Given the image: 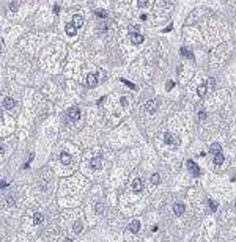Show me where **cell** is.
Masks as SVG:
<instances>
[{
  "label": "cell",
  "instance_id": "cell-10",
  "mask_svg": "<svg viewBox=\"0 0 236 242\" xmlns=\"http://www.w3.org/2000/svg\"><path fill=\"white\" fill-rule=\"evenodd\" d=\"M143 189V181L140 179V178H137V179H134V182H132V190L135 192V193H139L140 190Z\"/></svg>",
  "mask_w": 236,
  "mask_h": 242
},
{
  "label": "cell",
  "instance_id": "cell-15",
  "mask_svg": "<svg viewBox=\"0 0 236 242\" xmlns=\"http://www.w3.org/2000/svg\"><path fill=\"white\" fill-rule=\"evenodd\" d=\"M220 149H222V148H220V145H219V143H212L211 146H210V153L212 154V156H216V154H219V153H220Z\"/></svg>",
  "mask_w": 236,
  "mask_h": 242
},
{
  "label": "cell",
  "instance_id": "cell-21",
  "mask_svg": "<svg viewBox=\"0 0 236 242\" xmlns=\"http://www.w3.org/2000/svg\"><path fill=\"white\" fill-rule=\"evenodd\" d=\"M181 55H183V57H187V58H194V55H192V52H189L187 51V49H186V47H181Z\"/></svg>",
  "mask_w": 236,
  "mask_h": 242
},
{
  "label": "cell",
  "instance_id": "cell-16",
  "mask_svg": "<svg viewBox=\"0 0 236 242\" xmlns=\"http://www.w3.org/2000/svg\"><path fill=\"white\" fill-rule=\"evenodd\" d=\"M225 161V157H224V154L219 153V154H216L214 159H212V162H214V165H220V163H224Z\"/></svg>",
  "mask_w": 236,
  "mask_h": 242
},
{
  "label": "cell",
  "instance_id": "cell-2",
  "mask_svg": "<svg viewBox=\"0 0 236 242\" xmlns=\"http://www.w3.org/2000/svg\"><path fill=\"white\" fill-rule=\"evenodd\" d=\"M66 116L69 121H77L80 118V110L79 109H69V110L66 112Z\"/></svg>",
  "mask_w": 236,
  "mask_h": 242
},
{
  "label": "cell",
  "instance_id": "cell-5",
  "mask_svg": "<svg viewBox=\"0 0 236 242\" xmlns=\"http://www.w3.org/2000/svg\"><path fill=\"white\" fill-rule=\"evenodd\" d=\"M187 168H189V171H192L194 176H198V175H200V168H198V165H197L194 161H187Z\"/></svg>",
  "mask_w": 236,
  "mask_h": 242
},
{
  "label": "cell",
  "instance_id": "cell-30",
  "mask_svg": "<svg viewBox=\"0 0 236 242\" xmlns=\"http://www.w3.org/2000/svg\"><path fill=\"white\" fill-rule=\"evenodd\" d=\"M54 11H55V14H58V13H60V6L55 5V6H54Z\"/></svg>",
  "mask_w": 236,
  "mask_h": 242
},
{
  "label": "cell",
  "instance_id": "cell-13",
  "mask_svg": "<svg viewBox=\"0 0 236 242\" xmlns=\"http://www.w3.org/2000/svg\"><path fill=\"white\" fill-rule=\"evenodd\" d=\"M72 22L76 24L77 29H80V27L84 25V17L80 16V14H74V17H72Z\"/></svg>",
  "mask_w": 236,
  "mask_h": 242
},
{
  "label": "cell",
  "instance_id": "cell-32",
  "mask_svg": "<svg viewBox=\"0 0 236 242\" xmlns=\"http://www.w3.org/2000/svg\"><path fill=\"white\" fill-rule=\"evenodd\" d=\"M235 208H236V203H235Z\"/></svg>",
  "mask_w": 236,
  "mask_h": 242
},
{
  "label": "cell",
  "instance_id": "cell-4",
  "mask_svg": "<svg viewBox=\"0 0 236 242\" xmlns=\"http://www.w3.org/2000/svg\"><path fill=\"white\" fill-rule=\"evenodd\" d=\"M90 167H92L93 170H101L102 168V159L101 157H93L92 161H90Z\"/></svg>",
  "mask_w": 236,
  "mask_h": 242
},
{
  "label": "cell",
  "instance_id": "cell-29",
  "mask_svg": "<svg viewBox=\"0 0 236 242\" xmlns=\"http://www.w3.org/2000/svg\"><path fill=\"white\" fill-rule=\"evenodd\" d=\"M121 106H128V99H126V98H121Z\"/></svg>",
  "mask_w": 236,
  "mask_h": 242
},
{
  "label": "cell",
  "instance_id": "cell-31",
  "mask_svg": "<svg viewBox=\"0 0 236 242\" xmlns=\"http://www.w3.org/2000/svg\"><path fill=\"white\" fill-rule=\"evenodd\" d=\"M102 102H104V96H102V98H101V99H98V102H96V104H98V106H99V104H102Z\"/></svg>",
  "mask_w": 236,
  "mask_h": 242
},
{
  "label": "cell",
  "instance_id": "cell-19",
  "mask_svg": "<svg viewBox=\"0 0 236 242\" xmlns=\"http://www.w3.org/2000/svg\"><path fill=\"white\" fill-rule=\"evenodd\" d=\"M197 94H198V96H202V98L206 94V85H205V84H202V85L197 88Z\"/></svg>",
  "mask_w": 236,
  "mask_h": 242
},
{
  "label": "cell",
  "instance_id": "cell-9",
  "mask_svg": "<svg viewBox=\"0 0 236 242\" xmlns=\"http://www.w3.org/2000/svg\"><path fill=\"white\" fill-rule=\"evenodd\" d=\"M184 204L183 203H175L173 204V214H175V216H183V214H184Z\"/></svg>",
  "mask_w": 236,
  "mask_h": 242
},
{
  "label": "cell",
  "instance_id": "cell-27",
  "mask_svg": "<svg viewBox=\"0 0 236 242\" xmlns=\"http://www.w3.org/2000/svg\"><path fill=\"white\" fill-rule=\"evenodd\" d=\"M137 3H139V6H140V8H145V6H147V0H139Z\"/></svg>",
  "mask_w": 236,
  "mask_h": 242
},
{
  "label": "cell",
  "instance_id": "cell-23",
  "mask_svg": "<svg viewBox=\"0 0 236 242\" xmlns=\"http://www.w3.org/2000/svg\"><path fill=\"white\" fill-rule=\"evenodd\" d=\"M121 82H123V84H124V85H128V86H131V88H132V90H135V85H134V84H131V82H129V80H126V79H121Z\"/></svg>",
  "mask_w": 236,
  "mask_h": 242
},
{
  "label": "cell",
  "instance_id": "cell-6",
  "mask_svg": "<svg viewBox=\"0 0 236 242\" xmlns=\"http://www.w3.org/2000/svg\"><path fill=\"white\" fill-rule=\"evenodd\" d=\"M3 107L8 109V110H11V109L16 107V101L13 98H10V96H6V98L3 99Z\"/></svg>",
  "mask_w": 236,
  "mask_h": 242
},
{
  "label": "cell",
  "instance_id": "cell-8",
  "mask_svg": "<svg viewBox=\"0 0 236 242\" xmlns=\"http://www.w3.org/2000/svg\"><path fill=\"white\" fill-rule=\"evenodd\" d=\"M143 35L140 33H131V43L132 44H142L143 43Z\"/></svg>",
  "mask_w": 236,
  "mask_h": 242
},
{
  "label": "cell",
  "instance_id": "cell-14",
  "mask_svg": "<svg viewBox=\"0 0 236 242\" xmlns=\"http://www.w3.org/2000/svg\"><path fill=\"white\" fill-rule=\"evenodd\" d=\"M60 161H62L63 165H69V163H71V156L68 153H62L60 154Z\"/></svg>",
  "mask_w": 236,
  "mask_h": 242
},
{
  "label": "cell",
  "instance_id": "cell-24",
  "mask_svg": "<svg viewBox=\"0 0 236 242\" xmlns=\"http://www.w3.org/2000/svg\"><path fill=\"white\" fill-rule=\"evenodd\" d=\"M96 16H98V17H102V19H104V17H107V13H106V11H96Z\"/></svg>",
  "mask_w": 236,
  "mask_h": 242
},
{
  "label": "cell",
  "instance_id": "cell-1",
  "mask_svg": "<svg viewBox=\"0 0 236 242\" xmlns=\"http://www.w3.org/2000/svg\"><path fill=\"white\" fill-rule=\"evenodd\" d=\"M145 109H147L148 113H154L159 109V99H149V101L145 104Z\"/></svg>",
  "mask_w": 236,
  "mask_h": 242
},
{
  "label": "cell",
  "instance_id": "cell-20",
  "mask_svg": "<svg viewBox=\"0 0 236 242\" xmlns=\"http://www.w3.org/2000/svg\"><path fill=\"white\" fill-rule=\"evenodd\" d=\"M159 181H161V176L157 175V173L151 175V184H153V186H157V184H159Z\"/></svg>",
  "mask_w": 236,
  "mask_h": 242
},
{
  "label": "cell",
  "instance_id": "cell-26",
  "mask_svg": "<svg viewBox=\"0 0 236 242\" xmlns=\"http://www.w3.org/2000/svg\"><path fill=\"white\" fill-rule=\"evenodd\" d=\"M210 208L212 209V211H216V209H217V203H214L212 200H210Z\"/></svg>",
  "mask_w": 236,
  "mask_h": 242
},
{
  "label": "cell",
  "instance_id": "cell-11",
  "mask_svg": "<svg viewBox=\"0 0 236 242\" xmlns=\"http://www.w3.org/2000/svg\"><path fill=\"white\" fill-rule=\"evenodd\" d=\"M87 85L90 88H94L98 85V79H96V74H88L87 76Z\"/></svg>",
  "mask_w": 236,
  "mask_h": 242
},
{
  "label": "cell",
  "instance_id": "cell-3",
  "mask_svg": "<svg viewBox=\"0 0 236 242\" xmlns=\"http://www.w3.org/2000/svg\"><path fill=\"white\" fill-rule=\"evenodd\" d=\"M164 140H165V143H167V145H170V146H176V145L180 143V140L176 138L173 134H169V132H167V134L164 135Z\"/></svg>",
  "mask_w": 236,
  "mask_h": 242
},
{
  "label": "cell",
  "instance_id": "cell-25",
  "mask_svg": "<svg viewBox=\"0 0 236 242\" xmlns=\"http://www.w3.org/2000/svg\"><path fill=\"white\" fill-rule=\"evenodd\" d=\"M198 120H200V121L206 120V113L205 112H198Z\"/></svg>",
  "mask_w": 236,
  "mask_h": 242
},
{
  "label": "cell",
  "instance_id": "cell-22",
  "mask_svg": "<svg viewBox=\"0 0 236 242\" xmlns=\"http://www.w3.org/2000/svg\"><path fill=\"white\" fill-rule=\"evenodd\" d=\"M94 211H96L98 214H101V212H104V206H102L101 203H98L96 206H94Z\"/></svg>",
  "mask_w": 236,
  "mask_h": 242
},
{
  "label": "cell",
  "instance_id": "cell-17",
  "mask_svg": "<svg viewBox=\"0 0 236 242\" xmlns=\"http://www.w3.org/2000/svg\"><path fill=\"white\" fill-rule=\"evenodd\" d=\"M43 220H44L43 214H41V212H35V216H33V223H35V225H39V223H43Z\"/></svg>",
  "mask_w": 236,
  "mask_h": 242
},
{
  "label": "cell",
  "instance_id": "cell-18",
  "mask_svg": "<svg viewBox=\"0 0 236 242\" xmlns=\"http://www.w3.org/2000/svg\"><path fill=\"white\" fill-rule=\"evenodd\" d=\"M72 230H74V233H76V234H79V233L84 230V225H82V222H76V223H74V226H72Z\"/></svg>",
  "mask_w": 236,
  "mask_h": 242
},
{
  "label": "cell",
  "instance_id": "cell-12",
  "mask_svg": "<svg viewBox=\"0 0 236 242\" xmlns=\"http://www.w3.org/2000/svg\"><path fill=\"white\" fill-rule=\"evenodd\" d=\"M129 231L132 233V234H135V233H139V231H140V222H137V220L131 222V225H129Z\"/></svg>",
  "mask_w": 236,
  "mask_h": 242
},
{
  "label": "cell",
  "instance_id": "cell-28",
  "mask_svg": "<svg viewBox=\"0 0 236 242\" xmlns=\"http://www.w3.org/2000/svg\"><path fill=\"white\" fill-rule=\"evenodd\" d=\"M173 86H175V82H173V80H170V82H169V85H167V90L170 91L172 88H173Z\"/></svg>",
  "mask_w": 236,
  "mask_h": 242
},
{
  "label": "cell",
  "instance_id": "cell-7",
  "mask_svg": "<svg viewBox=\"0 0 236 242\" xmlns=\"http://www.w3.org/2000/svg\"><path fill=\"white\" fill-rule=\"evenodd\" d=\"M65 29H66V33L69 35V36H74V35L77 33V27H76L74 22H68Z\"/></svg>",
  "mask_w": 236,
  "mask_h": 242
}]
</instances>
